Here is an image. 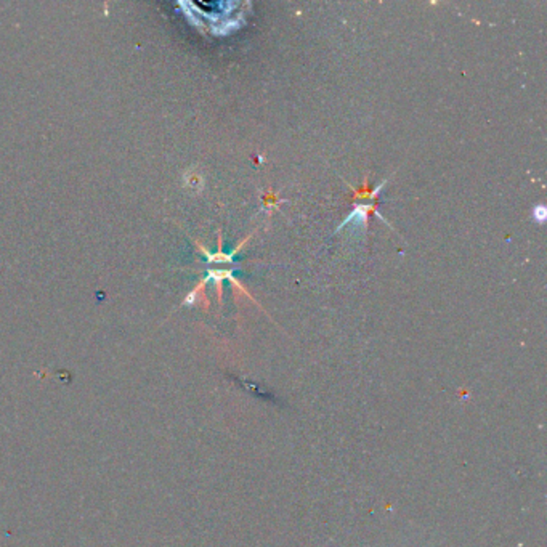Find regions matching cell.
I'll list each match as a JSON object with an SVG mask.
<instances>
[{"instance_id":"cell-2","label":"cell","mask_w":547,"mask_h":547,"mask_svg":"<svg viewBox=\"0 0 547 547\" xmlns=\"http://www.w3.org/2000/svg\"><path fill=\"white\" fill-rule=\"evenodd\" d=\"M546 218H547V209H546V206H544V204L534 206V209H533V220H534V222H538V223H544V222H546Z\"/></svg>"},{"instance_id":"cell-1","label":"cell","mask_w":547,"mask_h":547,"mask_svg":"<svg viewBox=\"0 0 547 547\" xmlns=\"http://www.w3.org/2000/svg\"><path fill=\"white\" fill-rule=\"evenodd\" d=\"M371 212H372V214H376L379 218H381L382 222L387 223V220H385L381 212L377 210V206L374 204V203L372 204H358V206H355V209L350 212L348 217L345 218V220L341 223V225L337 227V232H341V230L344 227H347L348 223H353V225L358 227L361 232H366V230H367V217H370ZM387 225H389V223H387Z\"/></svg>"}]
</instances>
